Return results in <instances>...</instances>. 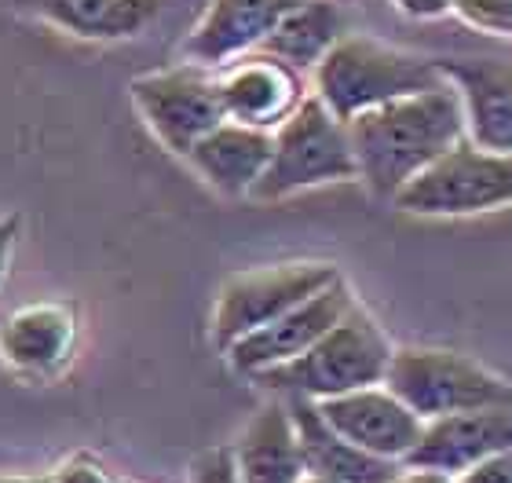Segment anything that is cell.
I'll return each instance as SVG.
<instances>
[{"label": "cell", "mask_w": 512, "mask_h": 483, "mask_svg": "<svg viewBox=\"0 0 512 483\" xmlns=\"http://www.w3.org/2000/svg\"><path fill=\"white\" fill-rule=\"evenodd\" d=\"M359 180L370 194L392 202L417 172L465 140V110L458 88L443 81L414 96L392 99L348 121Z\"/></svg>", "instance_id": "6da1fadb"}, {"label": "cell", "mask_w": 512, "mask_h": 483, "mask_svg": "<svg viewBox=\"0 0 512 483\" xmlns=\"http://www.w3.org/2000/svg\"><path fill=\"white\" fill-rule=\"evenodd\" d=\"M443 81L447 77L436 59L384 44L366 33H344L311 70V92L341 121H352L366 110L436 88Z\"/></svg>", "instance_id": "7a4b0ae2"}, {"label": "cell", "mask_w": 512, "mask_h": 483, "mask_svg": "<svg viewBox=\"0 0 512 483\" xmlns=\"http://www.w3.org/2000/svg\"><path fill=\"white\" fill-rule=\"evenodd\" d=\"M395 344L377 319L355 301L341 322H333L308 352L256 374V385L271 388L282 399H333L366 385H381L392 363Z\"/></svg>", "instance_id": "3957f363"}, {"label": "cell", "mask_w": 512, "mask_h": 483, "mask_svg": "<svg viewBox=\"0 0 512 483\" xmlns=\"http://www.w3.org/2000/svg\"><path fill=\"white\" fill-rule=\"evenodd\" d=\"M344 180H359L348 121H341L315 92H308L300 107L271 132V161L249 198L282 202L289 194Z\"/></svg>", "instance_id": "277c9868"}, {"label": "cell", "mask_w": 512, "mask_h": 483, "mask_svg": "<svg viewBox=\"0 0 512 483\" xmlns=\"http://www.w3.org/2000/svg\"><path fill=\"white\" fill-rule=\"evenodd\" d=\"M384 385L421 421L483 407H512V381L454 348H395Z\"/></svg>", "instance_id": "5b68a950"}, {"label": "cell", "mask_w": 512, "mask_h": 483, "mask_svg": "<svg viewBox=\"0 0 512 483\" xmlns=\"http://www.w3.org/2000/svg\"><path fill=\"white\" fill-rule=\"evenodd\" d=\"M392 205L410 216H480L512 205V151H487L469 136L417 172Z\"/></svg>", "instance_id": "8992f818"}, {"label": "cell", "mask_w": 512, "mask_h": 483, "mask_svg": "<svg viewBox=\"0 0 512 483\" xmlns=\"http://www.w3.org/2000/svg\"><path fill=\"white\" fill-rule=\"evenodd\" d=\"M341 279L337 264L330 260H286V264H264L249 268L242 275L220 286L213 308V341L220 352H227L235 341L249 337L253 330L275 322L300 301L315 297L330 282Z\"/></svg>", "instance_id": "52a82bcc"}, {"label": "cell", "mask_w": 512, "mask_h": 483, "mask_svg": "<svg viewBox=\"0 0 512 483\" xmlns=\"http://www.w3.org/2000/svg\"><path fill=\"white\" fill-rule=\"evenodd\" d=\"M132 99H136V110L143 114L147 129L180 158H187L194 143L209 136L220 121H227L216 70L198 63L136 77Z\"/></svg>", "instance_id": "ba28073f"}, {"label": "cell", "mask_w": 512, "mask_h": 483, "mask_svg": "<svg viewBox=\"0 0 512 483\" xmlns=\"http://www.w3.org/2000/svg\"><path fill=\"white\" fill-rule=\"evenodd\" d=\"M216 85L227 121L275 132L308 96V81L297 66L282 63L271 52H246L216 66Z\"/></svg>", "instance_id": "9c48e42d"}, {"label": "cell", "mask_w": 512, "mask_h": 483, "mask_svg": "<svg viewBox=\"0 0 512 483\" xmlns=\"http://www.w3.org/2000/svg\"><path fill=\"white\" fill-rule=\"evenodd\" d=\"M355 304L348 282L337 279L330 282L326 290H319L315 297L300 301L297 308H289L286 315H278L275 322H267L260 330H253L249 337L235 341L227 348V363L235 366L238 374L256 377L271 370V366H282L289 359H297L319 341L322 333L330 330L333 322H341L348 315V308Z\"/></svg>", "instance_id": "30bf717a"}, {"label": "cell", "mask_w": 512, "mask_h": 483, "mask_svg": "<svg viewBox=\"0 0 512 483\" xmlns=\"http://www.w3.org/2000/svg\"><path fill=\"white\" fill-rule=\"evenodd\" d=\"M315 407L333 432H341L348 443L363 447L366 454H377L384 462L403 465L406 454L414 451L421 429H425V421L417 418L384 381L344 392V396L319 399Z\"/></svg>", "instance_id": "8fae6325"}, {"label": "cell", "mask_w": 512, "mask_h": 483, "mask_svg": "<svg viewBox=\"0 0 512 483\" xmlns=\"http://www.w3.org/2000/svg\"><path fill=\"white\" fill-rule=\"evenodd\" d=\"M443 77L458 88L465 136L487 151H512V63L491 55L436 59Z\"/></svg>", "instance_id": "7c38bea8"}, {"label": "cell", "mask_w": 512, "mask_h": 483, "mask_svg": "<svg viewBox=\"0 0 512 483\" xmlns=\"http://www.w3.org/2000/svg\"><path fill=\"white\" fill-rule=\"evenodd\" d=\"M498 451H512V407H483L425 421L403 465L458 476L472 462Z\"/></svg>", "instance_id": "4fadbf2b"}, {"label": "cell", "mask_w": 512, "mask_h": 483, "mask_svg": "<svg viewBox=\"0 0 512 483\" xmlns=\"http://www.w3.org/2000/svg\"><path fill=\"white\" fill-rule=\"evenodd\" d=\"M297 4L304 0H213L183 44V55L191 63L216 70L238 55L264 48L275 26Z\"/></svg>", "instance_id": "5bb4252c"}, {"label": "cell", "mask_w": 512, "mask_h": 483, "mask_svg": "<svg viewBox=\"0 0 512 483\" xmlns=\"http://www.w3.org/2000/svg\"><path fill=\"white\" fill-rule=\"evenodd\" d=\"M77 348V312L66 301L15 308L0 322V359L22 377H55Z\"/></svg>", "instance_id": "9a60e30c"}, {"label": "cell", "mask_w": 512, "mask_h": 483, "mask_svg": "<svg viewBox=\"0 0 512 483\" xmlns=\"http://www.w3.org/2000/svg\"><path fill=\"white\" fill-rule=\"evenodd\" d=\"M231 458L242 483H300L308 476L300 432L286 399L260 407L231 443Z\"/></svg>", "instance_id": "2e32d148"}, {"label": "cell", "mask_w": 512, "mask_h": 483, "mask_svg": "<svg viewBox=\"0 0 512 483\" xmlns=\"http://www.w3.org/2000/svg\"><path fill=\"white\" fill-rule=\"evenodd\" d=\"M187 161L224 198H249L271 161V132L242 121H220L187 151Z\"/></svg>", "instance_id": "e0dca14e"}, {"label": "cell", "mask_w": 512, "mask_h": 483, "mask_svg": "<svg viewBox=\"0 0 512 483\" xmlns=\"http://www.w3.org/2000/svg\"><path fill=\"white\" fill-rule=\"evenodd\" d=\"M293 410L300 432V447H304V462L311 476H322L330 483H388L399 473V462H384L377 454H366L326 425L319 407L311 399H286Z\"/></svg>", "instance_id": "ac0fdd59"}, {"label": "cell", "mask_w": 512, "mask_h": 483, "mask_svg": "<svg viewBox=\"0 0 512 483\" xmlns=\"http://www.w3.org/2000/svg\"><path fill=\"white\" fill-rule=\"evenodd\" d=\"M59 30L92 41L132 37L158 15L161 0H15Z\"/></svg>", "instance_id": "d6986e66"}, {"label": "cell", "mask_w": 512, "mask_h": 483, "mask_svg": "<svg viewBox=\"0 0 512 483\" xmlns=\"http://www.w3.org/2000/svg\"><path fill=\"white\" fill-rule=\"evenodd\" d=\"M344 37V15L333 0H304L278 22L275 33L264 41L260 52L278 55L282 63L304 70H315L322 55Z\"/></svg>", "instance_id": "ffe728a7"}, {"label": "cell", "mask_w": 512, "mask_h": 483, "mask_svg": "<svg viewBox=\"0 0 512 483\" xmlns=\"http://www.w3.org/2000/svg\"><path fill=\"white\" fill-rule=\"evenodd\" d=\"M469 30L512 41V0H454V11Z\"/></svg>", "instance_id": "44dd1931"}, {"label": "cell", "mask_w": 512, "mask_h": 483, "mask_svg": "<svg viewBox=\"0 0 512 483\" xmlns=\"http://www.w3.org/2000/svg\"><path fill=\"white\" fill-rule=\"evenodd\" d=\"M191 483H242L231 458V447H213L202 458H194L191 465Z\"/></svg>", "instance_id": "7402d4cb"}, {"label": "cell", "mask_w": 512, "mask_h": 483, "mask_svg": "<svg viewBox=\"0 0 512 483\" xmlns=\"http://www.w3.org/2000/svg\"><path fill=\"white\" fill-rule=\"evenodd\" d=\"M454 483H512V451L487 454L480 462H472L469 469H461Z\"/></svg>", "instance_id": "603a6c76"}, {"label": "cell", "mask_w": 512, "mask_h": 483, "mask_svg": "<svg viewBox=\"0 0 512 483\" xmlns=\"http://www.w3.org/2000/svg\"><path fill=\"white\" fill-rule=\"evenodd\" d=\"M52 483H118L107 465H99L92 454H77L52 473Z\"/></svg>", "instance_id": "cb8c5ba5"}, {"label": "cell", "mask_w": 512, "mask_h": 483, "mask_svg": "<svg viewBox=\"0 0 512 483\" xmlns=\"http://www.w3.org/2000/svg\"><path fill=\"white\" fill-rule=\"evenodd\" d=\"M15 242H19V216H0V286L15 260Z\"/></svg>", "instance_id": "d4e9b609"}, {"label": "cell", "mask_w": 512, "mask_h": 483, "mask_svg": "<svg viewBox=\"0 0 512 483\" xmlns=\"http://www.w3.org/2000/svg\"><path fill=\"white\" fill-rule=\"evenodd\" d=\"M392 4L410 19H443L454 11V0H392Z\"/></svg>", "instance_id": "484cf974"}, {"label": "cell", "mask_w": 512, "mask_h": 483, "mask_svg": "<svg viewBox=\"0 0 512 483\" xmlns=\"http://www.w3.org/2000/svg\"><path fill=\"white\" fill-rule=\"evenodd\" d=\"M388 483H454V476L436 473V469H421V465H399V473Z\"/></svg>", "instance_id": "4316f807"}, {"label": "cell", "mask_w": 512, "mask_h": 483, "mask_svg": "<svg viewBox=\"0 0 512 483\" xmlns=\"http://www.w3.org/2000/svg\"><path fill=\"white\" fill-rule=\"evenodd\" d=\"M0 483H52V473H0Z\"/></svg>", "instance_id": "83f0119b"}, {"label": "cell", "mask_w": 512, "mask_h": 483, "mask_svg": "<svg viewBox=\"0 0 512 483\" xmlns=\"http://www.w3.org/2000/svg\"><path fill=\"white\" fill-rule=\"evenodd\" d=\"M300 483H330V480H322V476H311V473H308Z\"/></svg>", "instance_id": "f1b7e54d"}]
</instances>
